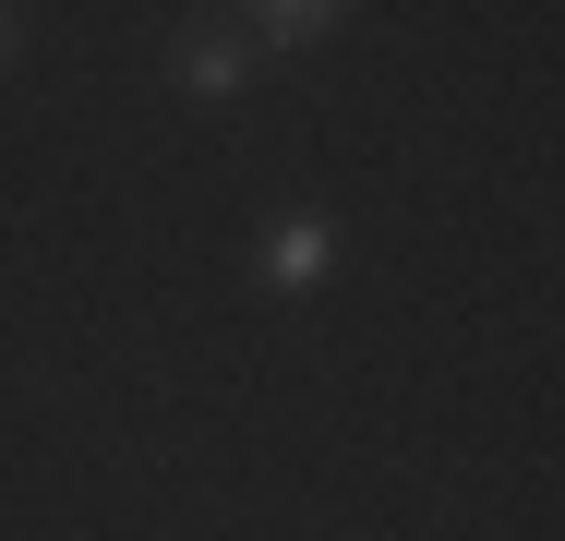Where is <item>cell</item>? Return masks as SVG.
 Instances as JSON below:
<instances>
[{"label":"cell","mask_w":565,"mask_h":541,"mask_svg":"<svg viewBox=\"0 0 565 541\" xmlns=\"http://www.w3.org/2000/svg\"><path fill=\"white\" fill-rule=\"evenodd\" d=\"M253 277H265L277 301H313V289L338 277V216H313V205L265 216V241H253Z\"/></svg>","instance_id":"7a4b0ae2"},{"label":"cell","mask_w":565,"mask_h":541,"mask_svg":"<svg viewBox=\"0 0 565 541\" xmlns=\"http://www.w3.org/2000/svg\"><path fill=\"white\" fill-rule=\"evenodd\" d=\"M338 12H349V0H253V49H265V61H289V49H313Z\"/></svg>","instance_id":"3957f363"},{"label":"cell","mask_w":565,"mask_h":541,"mask_svg":"<svg viewBox=\"0 0 565 541\" xmlns=\"http://www.w3.org/2000/svg\"><path fill=\"white\" fill-rule=\"evenodd\" d=\"M0 49H12V12H0Z\"/></svg>","instance_id":"277c9868"},{"label":"cell","mask_w":565,"mask_h":541,"mask_svg":"<svg viewBox=\"0 0 565 541\" xmlns=\"http://www.w3.org/2000/svg\"><path fill=\"white\" fill-rule=\"evenodd\" d=\"M253 73H265L253 24H217V12H193V24L169 36V85H181L193 108H228V97H253Z\"/></svg>","instance_id":"6da1fadb"}]
</instances>
